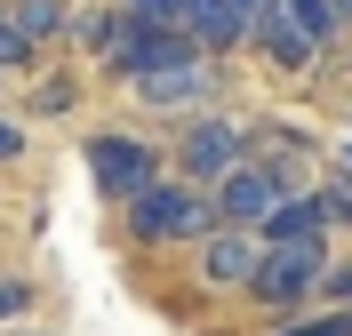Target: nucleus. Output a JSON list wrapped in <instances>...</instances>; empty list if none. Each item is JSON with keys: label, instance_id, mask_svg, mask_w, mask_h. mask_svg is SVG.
<instances>
[{"label": "nucleus", "instance_id": "17", "mask_svg": "<svg viewBox=\"0 0 352 336\" xmlns=\"http://www.w3.org/2000/svg\"><path fill=\"white\" fill-rule=\"evenodd\" d=\"M24 56H32V41H24L16 24H8V8H0V72H8V65H24Z\"/></svg>", "mask_w": 352, "mask_h": 336}, {"label": "nucleus", "instance_id": "16", "mask_svg": "<svg viewBox=\"0 0 352 336\" xmlns=\"http://www.w3.org/2000/svg\"><path fill=\"white\" fill-rule=\"evenodd\" d=\"M129 8V24H168L176 32V0H120Z\"/></svg>", "mask_w": 352, "mask_h": 336}, {"label": "nucleus", "instance_id": "11", "mask_svg": "<svg viewBox=\"0 0 352 336\" xmlns=\"http://www.w3.org/2000/svg\"><path fill=\"white\" fill-rule=\"evenodd\" d=\"M8 24H16L32 48H41L48 32H65V24H72V8H65V0H16V8H8Z\"/></svg>", "mask_w": 352, "mask_h": 336}, {"label": "nucleus", "instance_id": "18", "mask_svg": "<svg viewBox=\"0 0 352 336\" xmlns=\"http://www.w3.org/2000/svg\"><path fill=\"white\" fill-rule=\"evenodd\" d=\"M320 289H329L336 313H344V304H352V265H329V272H320Z\"/></svg>", "mask_w": 352, "mask_h": 336}, {"label": "nucleus", "instance_id": "6", "mask_svg": "<svg viewBox=\"0 0 352 336\" xmlns=\"http://www.w3.org/2000/svg\"><path fill=\"white\" fill-rule=\"evenodd\" d=\"M176 168H184V177L176 184H224L232 177V168H241V128H232V120H192V128L176 136Z\"/></svg>", "mask_w": 352, "mask_h": 336}, {"label": "nucleus", "instance_id": "21", "mask_svg": "<svg viewBox=\"0 0 352 336\" xmlns=\"http://www.w3.org/2000/svg\"><path fill=\"white\" fill-rule=\"evenodd\" d=\"M329 8H336V24H352V0H329Z\"/></svg>", "mask_w": 352, "mask_h": 336}, {"label": "nucleus", "instance_id": "20", "mask_svg": "<svg viewBox=\"0 0 352 336\" xmlns=\"http://www.w3.org/2000/svg\"><path fill=\"white\" fill-rule=\"evenodd\" d=\"M16 153H24V128L8 120V112H0V160H16Z\"/></svg>", "mask_w": 352, "mask_h": 336}, {"label": "nucleus", "instance_id": "13", "mask_svg": "<svg viewBox=\"0 0 352 336\" xmlns=\"http://www.w3.org/2000/svg\"><path fill=\"white\" fill-rule=\"evenodd\" d=\"M65 32H80L88 48H112V41H120V8H80Z\"/></svg>", "mask_w": 352, "mask_h": 336}, {"label": "nucleus", "instance_id": "8", "mask_svg": "<svg viewBox=\"0 0 352 336\" xmlns=\"http://www.w3.org/2000/svg\"><path fill=\"white\" fill-rule=\"evenodd\" d=\"M320 232H329L320 201H312V192H288V201L256 224V248H320Z\"/></svg>", "mask_w": 352, "mask_h": 336}, {"label": "nucleus", "instance_id": "19", "mask_svg": "<svg viewBox=\"0 0 352 336\" xmlns=\"http://www.w3.org/2000/svg\"><path fill=\"white\" fill-rule=\"evenodd\" d=\"M24 304H32V289H24V280H0V320H16Z\"/></svg>", "mask_w": 352, "mask_h": 336}, {"label": "nucleus", "instance_id": "4", "mask_svg": "<svg viewBox=\"0 0 352 336\" xmlns=\"http://www.w3.org/2000/svg\"><path fill=\"white\" fill-rule=\"evenodd\" d=\"M88 177L104 184L120 208H129L136 192H153V184H160V168H153V144H136V136L104 128V136H88Z\"/></svg>", "mask_w": 352, "mask_h": 336}, {"label": "nucleus", "instance_id": "12", "mask_svg": "<svg viewBox=\"0 0 352 336\" xmlns=\"http://www.w3.org/2000/svg\"><path fill=\"white\" fill-rule=\"evenodd\" d=\"M280 16H288V32H296L305 48L336 41V8H329V0H280Z\"/></svg>", "mask_w": 352, "mask_h": 336}, {"label": "nucleus", "instance_id": "9", "mask_svg": "<svg viewBox=\"0 0 352 336\" xmlns=\"http://www.w3.org/2000/svg\"><path fill=\"white\" fill-rule=\"evenodd\" d=\"M256 256L264 248L248 240V232H208V240H200V280H208V289H248V280H256Z\"/></svg>", "mask_w": 352, "mask_h": 336}, {"label": "nucleus", "instance_id": "10", "mask_svg": "<svg viewBox=\"0 0 352 336\" xmlns=\"http://www.w3.org/2000/svg\"><path fill=\"white\" fill-rule=\"evenodd\" d=\"M208 89V65H176V72H153V80H136V96H144V104H160V112H176V104H192V96Z\"/></svg>", "mask_w": 352, "mask_h": 336}, {"label": "nucleus", "instance_id": "1", "mask_svg": "<svg viewBox=\"0 0 352 336\" xmlns=\"http://www.w3.org/2000/svg\"><path fill=\"white\" fill-rule=\"evenodd\" d=\"M129 232L136 240H208L217 224H208V201L192 184H153L129 201Z\"/></svg>", "mask_w": 352, "mask_h": 336}, {"label": "nucleus", "instance_id": "7", "mask_svg": "<svg viewBox=\"0 0 352 336\" xmlns=\"http://www.w3.org/2000/svg\"><path fill=\"white\" fill-rule=\"evenodd\" d=\"M176 32L200 48V56H224V48H241V8L232 0H176Z\"/></svg>", "mask_w": 352, "mask_h": 336}, {"label": "nucleus", "instance_id": "14", "mask_svg": "<svg viewBox=\"0 0 352 336\" xmlns=\"http://www.w3.org/2000/svg\"><path fill=\"white\" fill-rule=\"evenodd\" d=\"M280 336H352V313H312V320H288Z\"/></svg>", "mask_w": 352, "mask_h": 336}, {"label": "nucleus", "instance_id": "2", "mask_svg": "<svg viewBox=\"0 0 352 336\" xmlns=\"http://www.w3.org/2000/svg\"><path fill=\"white\" fill-rule=\"evenodd\" d=\"M200 48L184 41V32H168V24H129L120 16V41L104 48V72L112 80H153V72H176V65H192Z\"/></svg>", "mask_w": 352, "mask_h": 336}, {"label": "nucleus", "instance_id": "3", "mask_svg": "<svg viewBox=\"0 0 352 336\" xmlns=\"http://www.w3.org/2000/svg\"><path fill=\"white\" fill-rule=\"evenodd\" d=\"M320 272H329V248H264L248 296H256V304H272V313H296V304L320 289Z\"/></svg>", "mask_w": 352, "mask_h": 336}, {"label": "nucleus", "instance_id": "15", "mask_svg": "<svg viewBox=\"0 0 352 336\" xmlns=\"http://www.w3.org/2000/svg\"><path fill=\"white\" fill-rule=\"evenodd\" d=\"M232 8H241V32H248V41L280 24V0H232Z\"/></svg>", "mask_w": 352, "mask_h": 336}, {"label": "nucleus", "instance_id": "5", "mask_svg": "<svg viewBox=\"0 0 352 336\" xmlns=\"http://www.w3.org/2000/svg\"><path fill=\"white\" fill-rule=\"evenodd\" d=\"M280 201H288V192L272 184V168H264V160H241V168L217 184V201H208V224H217V232H248V224H264Z\"/></svg>", "mask_w": 352, "mask_h": 336}]
</instances>
